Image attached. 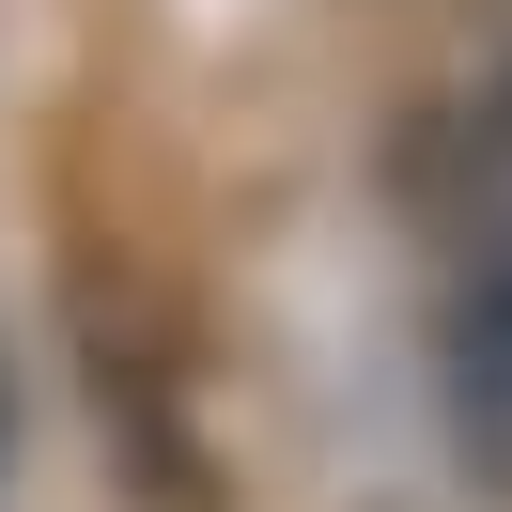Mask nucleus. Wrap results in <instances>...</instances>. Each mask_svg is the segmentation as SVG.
Returning a JSON list of instances; mask_svg holds the SVG:
<instances>
[{
  "label": "nucleus",
  "instance_id": "obj_1",
  "mask_svg": "<svg viewBox=\"0 0 512 512\" xmlns=\"http://www.w3.org/2000/svg\"><path fill=\"white\" fill-rule=\"evenodd\" d=\"M466 388L512 419V233L481 249V280H466Z\"/></svg>",
  "mask_w": 512,
  "mask_h": 512
}]
</instances>
